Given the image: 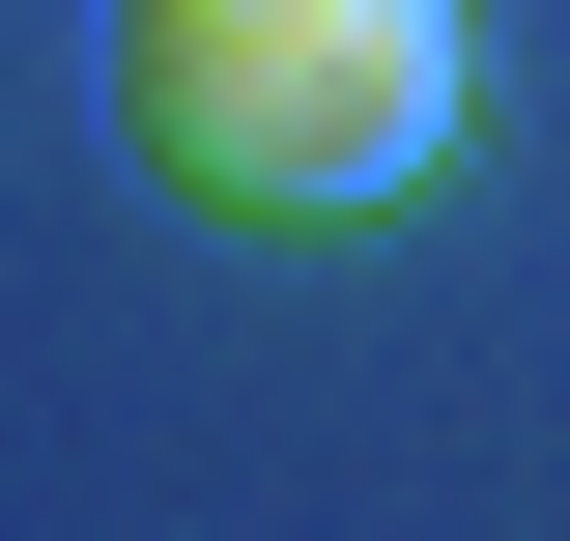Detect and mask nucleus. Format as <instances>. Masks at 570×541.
I'll return each mask as SVG.
<instances>
[{
	"label": "nucleus",
	"mask_w": 570,
	"mask_h": 541,
	"mask_svg": "<svg viewBox=\"0 0 570 541\" xmlns=\"http://www.w3.org/2000/svg\"><path fill=\"white\" fill-rule=\"evenodd\" d=\"M115 142L200 228H371L456 171V0H115Z\"/></svg>",
	"instance_id": "1"
}]
</instances>
